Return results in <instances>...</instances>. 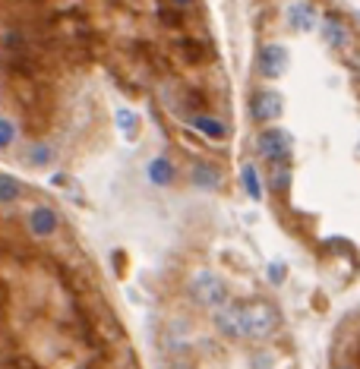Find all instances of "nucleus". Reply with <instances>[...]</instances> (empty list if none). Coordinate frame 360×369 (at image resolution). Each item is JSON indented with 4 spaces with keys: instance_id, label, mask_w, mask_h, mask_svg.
<instances>
[{
    "instance_id": "nucleus-1",
    "label": "nucleus",
    "mask_w": 360,
    "mask_h": 369,
    "mask_svg": "<svg viewBox=\"0 0 360 369\" xmlns=\"http://www.w3.org/2000/svg\"><path fill=\"white\" fill-rule=\"evenodd\" d=\"M240 313V338H253V341H266L278 331V309L266 300H247L237 303Z\"/></svg>"
},
{
    "instance_id": "nucleus-2",
    "label": "nucleus",
    "mask_w": 360,
    "mask_h": 369,
    "mask_svg": "<svg viewBox=\"0 0 360 369\" xmlns=\"http://www.w3.org/2000/svg\"><path fill=\"white\" fill-rule=\"evenodd\" d=\"M190 297H193L200 306H205V309H218V306L227 303L231 293H227V284L215 275V271L202 269V271H196L193 281H190Z\"/></svg>"
},
{
    "instance_id": "nucleus-3",
    "label": "nucleus",
    "mask_w": 360,
    "mask_h": 369,
    "mask_svg": "<svg viewBox=\"0 0 360 369\" xmlns=\"http://www.w3.org/2000/svg\"><path fill=\"white\" fill-rule=\"evenodd\" d=\"M256 155L269 165H288L291 158V132L282 127H269L256 136Z\"/></svg>"
},
{
    "instance_id": "nucleus-4",
    "label": "nucleus",
    "mask_w": 360,
    "mask_h": 369,
    "mask_svg": "<svg viewBox=\"0 0 360 369\" xmlns=\"http://www.w3.org/2000/svg\"><path fill=\"white\" fill-rule=\"evenodd\" d=\"M282 110H284V101H282V95H278L275 88H256L253 98H250V117H253L256 123L278 120Z\"/></svg>"
},
{
    "instance_id": "nucleus-5",
    "label": "nucleus",
    "mask_w": 360,
    "mask_h": 369,
    "mask_svg": "<svg viewBox=\"0 0 360 369\" xmlns=\"http://www.w3.org/2000/svg\"><path fill=\"white\" fill-rule=\"evenodd\" d=\"M26 227H29L32 237L48 240V237H54L57 227H61V215H57L51 205H32L29 215H26Z\"/></svg>"
},
{
    "instance_id": "nucleus-6",
    "label": "nucleus",
    "mask_w": 360,
    "mask_h": 369,
    "mask_svg": "<svg viewBox=\"0 0 360 369\" xmlns=\"http://www.w3.org/2000/svg\"><path fill=\"white\" fill-rule=\"evenodd\" d=\"M284 22L294 28V32H313L316 26H319V13H316V6L310 0H294V4L284 10Z\"/></svg>"
},
{
    "instance_id": "nucleus-7",
    "label": "nucleus",
    "mask_w": 360,
    "mask_h": 369,
    "mask_svg": "<svg viewBox=\"0 0 360 369\" xmlns=\"http://www.w3.org/2000/svg\"><path fill=\"white\" fill-rule=\"evenodd\" d=\"M288 63H291V57L282 44H266L259 51V73L266 79H282L288 73Z\"/></svg>"
},
{
    "instance_id": "nucleus-8",
    "label": "nucleus",
    "mask_w": 360,
    "mask_h": 369,
    "mask_svg": "<svg viewBox=\"0 0 360 369\" xmlns=\"http://www.w3.org/2000/svg\"><path fill=\"white\" fill-rule=\"evenodd\" d=\"M322 38L332 44V48H344V44L351 41V32H348V26H344V19L335 16V13H326V16H322Z\"/></svg>"
},
{
    "instance_id": "nucleus-9",
    "label": "nucleus",
    "mask_w": 360,
    "mask_h": 369,
    "mask_svg": "<svg viewBox=\"0 0 360 369\" xmlns=\"http://www.w3.org/2000/svg\"><path fill=\"white\" fill-rule=\"evenodd\" d=\"M215 328L222 331L225 338H240V313L237 303H225L215 309Z\"/></svg>"
},
{
    "instance_id": "nucleus-10",
    "label": "nucleus",
    "mask_w": 360,
    "mask_h": 369,
    "mask_svg": "<svg viewBox=\"0 0 360 369\" xmlns=\"http://www.w3.org/2000/svg\"><path fill=\"white\" fill-rule=\"evenodd\" d=\"M174 51H178V57L190 66L202 63L205 57H209V48H205V41H200V38H178L174 41Z\"/></svg>"
},
{
    "instance_id": "nucleus-11",
    "label": "nucleus",
    "mask_w": 360,
    "mask_h": 369,
    "mask_svg": "<svg viewBox=\"0 0 360 369\" xmlns=\"http://www.w3.org/2000/svg\"><path fill=\"white\" fill-rule=\"evenodd\" d=\"M190 123H193V130L196 132H202L205 139H225L227 136V127L222 120H218V117H212V114H196V117H190Z\"/></svg>"
},
{
    "instance_id": "nucleus-12",
    "label": "nucleus",
    "mask_w": 360,
    "mask_h": 369,
    "mask_svg": "<svg viewBox=\"0 0 360 369\" xmlns=\"http://www.w3.org/2000/svg\"><path fill=\"white\" fill-rule=\"evenodd\" d=\"M193 183L200 189H218L222 187V171L215 165H196L193 167Z\"/></svg>"
},
{
    "instance_id": "nucleus-13",
    "label": "nucleus",
    "mask_w": 360,
    "mask_h": 369,
    "mask_svg": "<svg viewBox=\"0 0 360 369\" xmlns=\"http://www.w3.org/2000/svg\"><path fill=\"white\" fill-rule=\"evenodd\" d=\"M202 92L200 88H183L180 92V101H178V110L180 114H187V120L190 117H196V114H202Z\"/></svg>"
},
{
    "instance_id": "nucleus-14",
    "label": "nucleus",
    "mask_w": 360,
    "mask_h": 369,
    "mask_svg": "<svg viewBox=\"0 0 360 369\" xmlns=\"http://www.w3.org/2000/svg\"><path fill=\"white\" fill-rule=\"evenodd\" d=\"M149 180L155 183V187H168V183L174 180V165L168 158H152L149 165Z\"/></svg>"
},
{
    "instance_id": "nucleus-15",
    "label": "nucleus",
    "mask_w": 360,
    "mask_h": 369,
    "mask_svg": "<svg viewBox=\"0 0 360 369\" xmlns=\"http://www.w3.org/2000/svg\"><path fill=\"white\" fill-rule=\"evenodd\" d=\"M269 187H272V193H278V196L288 193V187H291V167L288 165H272L269 167Z\"/></svg>"
},
{
    "instance_id": "nucleus-16",
    "label": "nucleus",
    "mask_w": 360,
    "mask_h": 369,
    "mask_svg": "<svg viewBox=\"0 0 360 369\" xmlns=\"http://www.w3.org/2000/svg\"><path fill=\"white\" fill-rule=\"evenodd\" d=\"M240 180H244L247 196L259 202V199H262V180H259V171H256L253 165H244V171H240Z\"/></svg>"
},
{
    "instance_id": "nucleus-17",
    "label": "nucleus",
    "mask_w": 360,
    "mask_h": 369,
    "mask_svg": "<svg viewBox=\"0 0 360 369\" xmlns=\"http://www.w3.org/2000/svg\"><path fill=\"white\" fill-rule=\"evenodd\" d=\"M26 158H29L32 167H48L51 158H54V149H51L48 142H32V149L26 152Z\"/></svg>"
},
{
    "instance_id": "nucleus-18",
    "label": "nucleus",
    "mask_w": 360,
    "mask_h": 369,
    "mask_svg": "<svg viewBox=\"0 0 360 369\" xmlns=\"http://www.w3.org/2000/svg\"><path fill=\"white\" fill-rule=\"evenodd\" d=\"M23 196V183L10 174H0V202H16Z\"/></svg>"
},
{
    "instance_id": "nucleus-19",
    "label": "nucleus",
    "mask_w": 360,
    "mask_h": 369,
    "mask_svg": "<svg viewBox=\"0 0 360 369\" xmlns=\"http://www.w3.org/2000/svg\"><path fill=\"white\" fill-rule=\"evenodd\" d=\"M13 142H16V123H13V117L0 114V149H6Z\"/></svg>"
},
{
    "instance_id": "nucleus-20",
    "label": "nucleus",
    "mask_w": 360,
    "mask_h": 369,
    "mask_svg": "<svg viewBox=\"0 0 360 369\" xmlns=\"http://www.w3.org/2000/svg\"><path fill=\"white\" fill-rule=\"evenodd\" d=\"M117 123H120V130L127 132V136H133L136 132V117L130 114V110H117Z\"/></svg>"
},
{
    "instance_id": "nucleus-21",
    "label": "nucleus",
    "mask_w": 360,
    "mask_h": 369,
    "mask_svg": "<svg viewBox=\"0 0 360 369\" xmlns=\"http://www.w3.org/2000/svg\"><path fill=\"white\" fill-rule=\"evenodd\" d=\"M158 16L165 26H183V16L180 13H174V10H158Z\"/></svg>"
},
{
    "instance_id": "nucleus-22",
    "label": "nucleus",
    "mask_w": 360,
    "mask_h": 369,
    "mask_svg": "<svg viewBox=\"0 0 360 369\" xmlns=\"http://www.w3.org/2000/svg\"><path fill=\"white\" fill-rule=\"evenodd\" d=\"M6 300H10V291H6V284H4V281H0V309H4V306H6Z\"/></svg>"
},
{
    "instance_id": "nucleus-23",
    "label": "nucleus",
    "mask_w": 360,
    "mask_h": 369,
    "mask_svg": "<svg viewBox=\"0 0 360 369\" xmlns=\"http://www.w3.org/2000/svg\"><path fill=\"white\" fill-rule=\"evenodd\" d=\"M269 275H272V281H282V265H272Z\"/></svg>"
},
{
    "instance_id": "nucleus-24",
    "label": "nucleus",
    "mask_w": 360,
    "mask_h": 369,
    "mask_svg": "<svg viewBox=\"0 0 360 369\" xmlns=\"http://www.w3.org/2000/svg\"><path fill=\"white\" fill-rule=\"evenodd\" d=\"M171 4H174V6H190L193 0H171Z\"/></svg>"
},
{
    "instance_id": "nucleus-25",
    "label": "nucleus",
    "mask_w": 360,
    "mask_h": 369,
    "mask_svg": "<svg viewBox=\"0 0 360 369\" xmlns=\"http://www.w3.org/2000/svg\"><path fill=\"white\" fill-rule=\"evenodd\" d=\"M335 369H357V366H354V363H338Z\"/></svg>"
},
{
    "instance_id": "nucleus-26",
    "label": "nucleus",
    "mask_w": 360,
    "mask_h": 369,
    "mask_svg": "<svg viewBox=\"0 0 360 369\" xmlns=\"http://www.w3.org/2000/svg\"><path fill=\"white\" fill-rule=\"evenodd\" d=\"M178 369H183V366H178Z\"/></svg>"
}]
</instances>
